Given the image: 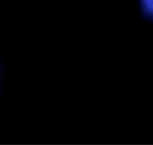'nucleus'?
<instances>
[{"instance_id":"obj_1","label":"nucleus","mask_w":153,"mask_h":145,"mask_svg":"<svg viewBox=\"0 0 153 145\" xmlns=\"http://www.w3.org/2000/svg\"><path fill=\"white\" fill-rule=\"evenodd\" d=\"M138 2L144 17L153 22V0H138Z\"/></svg>"}]
</instances>
